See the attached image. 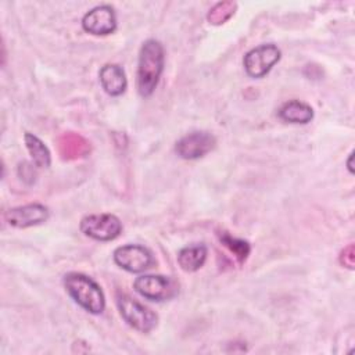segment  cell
<instances>
[{
    "label": "cell",
    "mask_w": 355,
    "mask_h": 355,
    "mask_svg": "<svg viewBox=\"0 0 355 355\" xmlns=\"http://www.w3.org/2000/svg\"><path fill=\"white\" fill-rule=\"evenodd\" d=\"M282 121L288 123H308L313 118V110L309 104L300 100L286 101L277 111Z\"/></svg>",
    "instance_id": "obj_13"
},
{
    "label": "cell",
    "mask_w": 355,
    "mask_h": 355,
    "mask_svg": "<svg viewBox=\"0 0 355 355\" xmlns=\"http://www.w3.org/2000/svg\"><path fill=\"white\" fill-rule=\"evenodd\" d=\"M237 4L234 1H219L207 14V19L212 25L225 24L236 11Z\"/></svg>",
    "instance_id": "obj_17"
},
{
    "label": "cell",
    "mask_w": 355,
    "mask_h": 355,
    "mask_svg": "<svg viewBox=\"0 0 355 355\" xmlns=\"http://www.w3.org/2000/svg\"><path fill=\"white\" fill-rule=\"evenodd\" d=\"M133 287L141 297L157 302L171 300L178 293L176 283L162 275H141L136 277Z\"/></svg>",
    "instance_id": "obj_6"
},
{
    "label": "cell",
    "mask_w": 355,
    "mask_h": 355,
    "mask_svg": "<svg viewBox=\"0 0 355 355\" xmlns=\"http://www.w3.org/2000/svg\"><path fill=\"white\" fill-rule=\"evenodd\" d=\"M25 146L33 159V164L39 168H49L51 164V154L47 146L35 135L26 132L24 136Z\"/></svg>",
    "instance_id": "obj_15"
},
{
    "label": "cell",
    "mask_w": 355,
    "mask_h": 355,
    "mask_svg": "<svg viewBox=\"0 0 355 355\" xmlns=\"http://www.w3.org/2000/svg\"><path fill=\"white\" fill-rule=\"evenodd\" d=\"M164 47L155 39L143 43L137 64V90L140 96L148 97L154 93L164 71Z\"/></svg>",
    "instance_id": "obj_1"
},
{
    "label": "cell",
    "mask_w": 355,
    "mask_h": 355,
    "mask_svg": "<svg viewBox=\"0 0 355 355\" xmlns=\"http://www.w3.org/2000/svg\"><path fill=\"white\" fill-rule=\"evenodd\" d=\"M50 216L49 208L43 204L39 202H32L15 208H10L8 211L4 212V219L6 222L18 229H25L31 226L40 225L46 222Z\"/></svg>",
    "instance_id": "obj_9"
},
{
    "label": "cell",
    "mask_w": 355,
    "mask_h": 355,
    "mask_svg": "<svg viewBox=\"0 0 355 355\" xmlns=\"http://www.w3.org/2000/svg\"><path fill=\"white\" fill-rule=\"evenodd\" d=\"M116 305L123 320L140 333L151 331L158 322L157 313L125 293H116Z\"/></svg>",
    "instance_id": "obj_3"
},
{
    "label": "cell",
    "mask_w": 355,
    "mask_h": 355,
    "mask_svg": "<svg viewBox=\"0 0 355 355\" xmlns=\"http://www.w3.org/2000/svg\"><path fill=\"white\" fill-rule=\"evenodd\" d=\"M82 28L92 35L104 36L116 29V15L111 6L101 4L87 11L82 18Z\"/></svg>",
    "instance_id": "obj_10"
},
{
    "label": "cell",
    "mask_w": 355,
    "mask_h": 355,
    "mask_svg": "<svg viewBox=\"0 0 355 355\" xmlns=\"http://www.w3.org/2000/svg\"><path fill=\"white\" fill-rule=\"evenodd\" d=\"M338 261L343 266L348 268V269H354V265H355V248H354V244H349L347 245L341 252H340V257H338Z\"/></svg>",
    "instance_id": "obj_18"
},
{
    "label": "cell",
    "mask_w": 355,
    "mask_h": 355,
    "mask_svg": "<svg viewBox=\"0 0 355 355\" xmlns=\"http://www.w3.org/2000/svg\"><path fill=\"white\" fill-rule=\"evenodd\" d=\"M114 261L119 268L130 273H141L155 263L153 252L140 244H125L118 247L114 251Z\"/></svg>",
    "instance_id": "obj_7"
},
{
    "label": "cell",
    "mask_w": 355,
    "mask_h": 355,
    "mask_svg": "<svg viewBox=\"0 0 355 355\" xmlns=\"http://www.w3.org/2000/svg\"><path fill=\"white\" fill-rule=\"evenodd\" d=\"M219 240L220 243L230 251L234 254V257L237 258V261L241 263L244 262L248 255H250V251H251V247L248 244V241L245 240H241V239H236L233 236H230L229 233L223 232V233H219Z\"/></svg>",
    "instance_id": "obj_16"
},
{
    "label": "cell",
    "mask_w": 355,
    "mask_h": 355,
    "mask_svg": "<svg viewBox=\"0 0 355 355\" xmlns=\"http://www.w3.org/2000/svg\"><path fill=\"white\" fill-rule=\"evenodd\" d=\"M58 151L62 159H78L90 153V144L83 136L73 132H67L58 139Z\"/></svg>",
    "instance_id": "obj_12"
},
{
    "label": "cell",
    "mask_w": 355,
    "mask_h": 355,
    "mask_svg": "<svg viewBox=\"0 0 355 355\" xmlns=\"http://www.w3.org/2000/svg\"><path fill=\"white\" fill-rule=\"evenodd\" d=\"M352 158H354V153H351L349 154V157H348V162H347V165H348V171L352 173L354 172V169H352Z\"/></svg>",
    "instance_id": "obj_20"
},
{
    "label": "cell",
    "mask_w": 355,
    "mask_h": 355,
    "mask_svg": "<svg viewBox=\"0 0 355 355\" xmlns=\"http://www.w3.org/2000/svg\"><path fill=\"white\" fill-rule=\"evenodd\" d=\"M64 287L71 298L85 311L98 315L105 308V297L101 287L87 275L71 272L64 276Z\"/></svg>",
    "instance_id": "obj_2"
},
{
    "label": "cell",
    "mask_w": 355,
    "mask_h": 355,
    "mask_svg": "<svg viewBox=\"0 0 355 355\" xmlns=\"http://www.w3.org/2000/svg\"><path fill=\"white\" fill-rule=\"evenodd\" d=\"M18 171H22V173H19L22 178L21 179H24V180H26V178H32L33 180H35V176H36V173H35V171H33V166L31 165V164H28V162H22L21 165H19V169Z\"/></svg>",
    "instance_id": "obj_19"
},
{
    "label": "cell",
    "mask_w": 355,
    "mask_h": 355,
    "mask_svg": "<svg viewBox=\"0 0 355 355\" xmlns=\"http://www.w3.org/2000/svg\"><path fill=\"white\" fill-rule=\"evenodd\" d=\"M208 250L204 244H191L178 252V263L184 272L198 270L207 261Z\"/></svg>",
    "instance_id": "obj_14"
},
{
    "label": "cell",
    "mask_w": 355,
    "mask_h": 355,
    "mask_svg": "<svg viewBox=\"0 0 355 355\" xmlns=\"http://www.w3.org/2000/svg\"><path fill=\"white\" fill-rule=\"evenodd\" d=\"M216 139L205 130H196L180 137L175 144L176 154L183 159H197L214 150Z\"/></svg>",
    "instance_id": "obj_8"
},
{
    "label": "cell",
    "mask_w": 355,
    "mask_h": 355,
    "mask_svg": "<svg viewBox=\"0 0 355 355\" xmlns=\"http://www.w3.org/2000/svg\"><path fill=\"white\" fill-rule=\"evenodd\" d=\"M98 76L101 87L110 96H121L128 86L125 71L118 64H105L101 67Z\"/></svg>",
    "instance_id": "obj_11"
},
{
    "label": "cell",
    "mask_w": 355,
    "mask_h": 355,
    "mask_svg": "<svg viewBox=\"0 0 355 355\" xmlns=\"http://www.w3.org/2000/svg\"><path fill=\"white\" fill-rule=\"evenodd\" d=\"M280 57L282 51L276 44H259L245 53L243 60L244 69L251 78H262L279 62Z\"/></svg>",
    "instance_id": "obj_5"
},
{
    "label": "cell",
    "mask_w": 355,
    "mask_h": 355,
    "mask_svg": "<svg viewBox=\"0 0 355 355\" xmlns=\"http://www.w3.org/2000/svg\"><path fill=\"white\" fill-rule=\"evenodd\" d=\"M80 232L98 241H111L122 232V222L112 214H92L80 220Z\"/></svg>",
    "instance_id": "obj_4"
}]
</instances>
